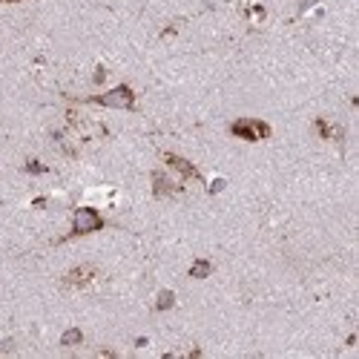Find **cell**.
Returning a JSON list of instances; mask_svg holds the SVG:
<instances>
[{
    "label": "cell",
    "instance_id": "5",
    "mask_svg": "<svg viewBox=\"0 0 359 359\" xmlns=\"http://www.w3.org/2000/svg\"><path fill=\"white\" fill-rule=\"evenodd\" d=\"M92 276H95V267L81 265V267H75V270L66 273L63 285H66V288H83V285H89V279H92Z\"/></svg>",
    "mask_w": 359,
    "mask_h": 359
},
{
    "label": "cell",
    "instance_id": "13",
    "mask_svg": "<svg viewBox=\"0 0 359 359\" xmlns=\"http://www.w3.org/2000/svg\"><path fill=\"white\" fill-rule=\"evenodd\" d=\"M311 3H316V0H302V3H299V9H302V12H305V9H308Z\"/></svg>",
    "mask_w": 359,
    "mask_h": 359
},
{
    "label": "cell",
    "instance_id": "2",
    "mask_svg": "<svg viewBox=\"0 0 359 359\" xmlns=\"http://www.w3.org/2000/svg\"><path fill=\"white\" fill-rule=\"evenodd\" d=\"M86 104L109 106V109H132V106H135V92L129 89L127 83H121V86H115V89H109V92H104V95L86 98Z\"/></svg>",
    "mask_w": 359,
    "mask_h": 359
},
{
    "label": "cell",
    "instance_id": "3",
    "mask_svg": "<svg viewBox=\"0 0 359 359\" xmlns=\"http://www.w3.org/2000/svg\"><path fill=\"white\" fill-rule=\"evenodd\" d=\"M230 132L236 138H244V141H259V138H267L270 135V127L265 121H253V118H242V121H233Z\"/></svg>",
    "mask_w": 359,
    "mask_h": 359
},
{
    "label": "cell",
    "instance_id": "9",
    "mask_svg": "<svg viewBox=\"0 0 359 359\" xmlns=\"http://www.w3.org/2000/svg\"><path fill=\"white\" fill-rule=\"evenodd\" d=\"M81 342H83V334L78 328H69L66 334L60 336V345H81Z\"/></svg>",
    "mask_w": 359,
    "mask_h": 359
},
{
    "label": "cell",
    "instance_id": "1",
    "mask_svg": "<svg viewBox=\"0 0 359 359\" xmlns=\"http://www.w3.org/2000/svg\"><path fill=\"white\" fill-rule=\"evenodd\" d=\"M104 227V219H101V213L92 207H81L75 213V219H72V230L69 236L63 239V242H69V239H81V236H89V233H98Z\"/></svg>",
    "mask_w": 359,
    "mask_h": 359
},
{
    "label": "cell",
    "instance_id": "4",
    "mask_svg": "<svg viewBox=\"0 0 359 359\" xmlns=\"http://www.w3.org/2000/svg\"><path fill=\"white\" fill-rule=\"evenodd\" d=\"M164 161H167V167H173V170L181 175V178H201V173H198V170H196L190 161H187V158H181V155L167 152V155H164Z\"/></svg>",
    "mask_w": 359,
    "mask_h": 359
},
{
    "label": "cell",
    "instance_id": "12",
    "mask_svg": "<svg viewBox=\"0 0 359 359\" xmlns=\"http://www.w3.org/2000/svg\"><path fill=\"white\" fill-rule=\"evenodd\" d=\"M219 190H224V181H213L210 184V193H219Z\"/></svg>",
    "mask_w": 359,
    "mask_h": 359
},
{
    "label": "cell",
    "instance_id": "6",
    "mask_svg": "<svg viewBox=\"0 0 359 359\" xmlns=\"http://www.w3.org/2000/svg\"><path fill=\"white\" fill-rule=\"evenodd\" d=\"M175 190H178V187H175L164 173H152V193H155V196H170V193H175Z\"/></svg>",
    "mask_w": 359,
    "mask_h": 359
},
{
    "label": "cell",
    "instance_id": "11",
    "mask_svg": "<svg viewBox=\"0 0 359 359\" xmlns=\"http://www.w3.org/2000/svg\"><path fill=\"white\" fill-rule=\"evenodd\" d=\"M95 83H104L106 81V72H104V66H98V69H95V78H92Z\"/></svg>",
    "mask_w": 359,
    "mask_h": 359
},
{
    "label": "cell",
    "instance_id": "15",
    "mask_svg": "<svg viewBox=\"0 0 359 359\" xmlns=\"http://www.w3.org/2000/svg\"><path fill=\"white\" fill-rule=\"evenodd\" d=\"M0 3H17V0H0Z\"/></svg>",
    "mask_w": 359,
    "mask_h": 359
},
{
    "label": "cell",
    "instance_id": "7",
    "mask_svg": "<svg viewBox=\"0 0 359 359\" xmlns=\"http://www.w3.org/2000/svg\"><path fill=\"white\" fill-rule=\"evenodd\" d=\"M210 273H213V265H210V262H204V259L190 267V276H193V279H204V276H210Z\"/></svg>",
    "mask_w": 359,
    "mask_h": 359
},
{
    "label": "cell",
    "instance_id": "8",
    "mask_svg": "<svg viewBox=\"0 0 359 359\" xmlns=\"http://www.w3.org/2000/svg\"><path fill=\"white\" fill-rule=\"evenodd\" d=\"M173 305H175V296L170 290H161V293H158V302H155V311H170Z\"/></svg>",
    "mask_w": 359,
    "mask_h": 359
},
{
    "label": "cell",
    "instance_id": "14",
    "mask_svg": "<svg viewBox=\"0 0 359 359\" xmlns=\"http://www.w3.org/2000/svg\"><path fill=\"white\" fill-rule=\"evenodd\" d=\"M6 351H12V342H3V345H0V354H6Z\"/></svg>",
    "mask_w": 359,
    "mask_h": 359
},
{
    "label": "cell",
    "instance_id": "10",
    "mask_svg": "<svg viewBox=\"0 0 359 359\" xmlns=\"http://www.w3.org/2000/svg\"><path fill=\"white\" fill-rule=\"evenodd\" d=\"M26 170H29V173H46V167H43L40 161H29L26 164Z\"/></svg>",
    "mask_w": 359,
    "mask_h": 359
}]
</instances>
